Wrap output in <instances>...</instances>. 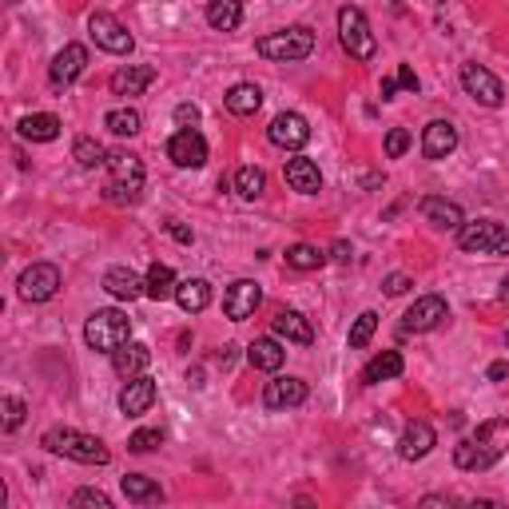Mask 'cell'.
Segmentation results:
<instances>
[{
  "label": "cell",
  "instance_id": "obj_1",
  "mask_svg": "<svg viewBox=\"0 0 509 509\" xmlns=\"http://www.w3.org/2000/svg\"><path fill=\"white\" fill-rule=\"evenodd\" d=\"M40 446H44L48 454L72 457V462H80V466H108L112 462V454H108V446L99 442V438L84 434V430H68V426L48 430L44 438H40Z\"/></svg>",
  "mask_w": 509,
  "mask_h": 509
},
{
  "label": "cell",
  "instance_id": "obj_2",
  "mask_svg": "<svg viewBox=\"0 0 509 509\" xmlns=\"http://www.w3.org/2000/svg\"><path fill=\"white\" fill-rule=\"evenodd\" d=\"M127 338H132V318L124 311H112V306H108V311H96L84 323V343H88V351H96V354H116Z\"/></svg>",
  "mask_w": 509,
  "mask_h": 509
},
{
  "label": "cell",
  "instance_id": "obj_3",
  "mask_svg": "<svg viewBox=\"0 0 509 509\" xmlns=\"http://www.w3.org/2000/svg\"><path fill=\"white\" fill-rule=\"evenodd\" d=\"M255 52L263 60H278V64H291V60H306L315 52V33L303 24L283 28V33H267L255 40Z\"/></svg>",
  "mask_w": 509,
  "mask_h": 509
},
{
  "label": "cell",
  "instance_id": "obj_4",
  "mask_svg": "<svg viewBox=\"0 0 509 509\" xmlns=\"http://www.w3.org/2000/svg\"><path fill=\"white\" fill-rule=\"evenodd\" d=\"M108 199L116 203H136L139 199V187H144V159L132 156V152H108Z\"/></svg>",
  "mask_w": 509,
  "mask_h": 509
},
{
  "label": "cell",
  "instance_id": "obj_5",
  "mask_svg": "<svg viewBox=\"0 0 509 509\" xmlns=\"http://www.w3.org/2000/svg\"><path fill=\"white\" fill-rule=\"evenodd\" d=\"M338 40H343V48L354 60H374V52H378L371 24H366L363 8H354V5L338 8Z\"/></svg>",
  "mask_w": 509,
  "mask_h": 509
},
{
  "label": "cell",
  "instance_id": "obj_6",
  "mask_svg": "<svg viewBox=\"0 0 509 509\" xmlns=\"http://www.w3.org/2000/svg\"><path fill=\"white\" fill-rule=\"evenodd\" d=\"M88 33H92L96 48H104V52H112V56H127L136 48L132 33H127L112 13H92L88 16Z\"/></svg>",
  "mask_w": 509,
  "mask_h": 509
},
{
  "label": "cell",
  "instance_id": "obj_7",
  "mask_svg": "<svg viewBox=\"0 0 509 509\" xmlns=\"http://www.w3.org/2000/svg\"><path fill=\"white\" fill-rule=\"evenodd\" d=\"M505 227L497 223V219H474V223H462L457 227V243H462V251L470 255H485V251H497V247L505 243Z\"/></svg>",
  "mask_w": 509,
  "mask_h": 509
},
{
  "label": "cell",
  "instance_id": "obj_8",
  "mask_svg": "<svg viewBox=\"0 0 509 509\" xmlns=\"http://www.w3.org/2000/svg\"><path fill=\"white\" fill-rule=\"evenodd\" d=\"M462 88L470 92L477 104H485V108H502V99H505V88H502V80H497L490 68H482V64H462Z\"/></svg>",
  "mask_w": 509,
  "mask_h": 509
},
{
  "label": "cell",
  "instance_id": "obj_9",
  "mask_svg": "<svg viewBox=\"0 0 509 509\" xmlns=\"http://www.w3.org/2000/svg\"><path fill=\"white\" fill-rule=\"evenodd\" d=\"M16 287H20V298H24V303H48V298H56V291H60V267L33 263L20 275Z\"/></svg>",
  "mask_w": 509,
  "mask_h": 509
},
{
  "label": "cell",
  "instance_id": "obj_10",
  "mask_svg": "<svg viewBox=\"0 0 509 509\" xmlns=\"http://www.w3.org/2000/svg\"><path fill=\"white\" fill-rule=\"evenodd\" d=\"M446 315H450V306H446L442 295H422V298H418V303L410 306V311L402 315V331L426 335V331H434V326H442Z\"/></svg>",
  "mask_w": 509,
  "mask_h": 509
},
{
  "label": "cell",
  "instance_id": "obj_11",
  "mask_svg": "<svg viewBox=\"0 0 509 509\" xmlns=\"http://www.w3.org/2000/svg\"><path fill=\"white\" fill-rule=\"evenodd\" d=\"M267 139H271L275 147H283V152H298V147H306V139H311V124L298 112H278L271 119V127H267Z\"/></svg>",
  "mask_w": 509,
  "mask_h": 509
},
{
  "label": "cell",
  "instance_id": "obj_12",
  "mask_svg": "<svg viewBox=\"0 0 509 509\" xmlns=\"http://www.w3.org/2000/svg\"><path fill=\"white\" fill-rule=\"evenodd\" d=\"M167 159L175 167H203L207 164V139L195 132V127H179V132L167 139Z\"/></svg>",
  "mask_w": 509,
  "mask_h": 509
},
{
  "label": "cell",
  "instance_id": "obj_13",
  "mask_svg": "<svg viewBox=\"0 0 509 509\" xmlns=\"http://www.w3.org/2000/svg\"><path fill=\"white\" fill-rule=\"evenodd\" d=\"M259 303H263V291H259L255 278H235V283L223 291V315L231 318V323L251 318Z\"/></svg>",
  "mask_w": 509,
  "mask_h": 509
},
{
  "label": "cell",
  "instance_id": "obj_14",
  "mask_svg": "<svg viewBox=\"0 0 509 509\" xmlns=\"http://www.w3.org/2000/svg\"><path fill=\"white\" fill-rule=\"evenodd\" d=\"M84 68H88V48L84 44H64L52 60V68H48V80H52V88H68L84 76Z\"/></svg>",
  "mask_w": 509,
  "mask_h": 509
},
{
  "label": "cell",
  "instance_id": "obj_15",
  "mask_svg": "<svg viewBox=\"0 0 509 509\" xmlns=\"http://www.w3.org/2000/svg\"><path fill=\"white\" fill-rule=\"evenodd\" d=\"M156 378H147V374H136V378H127L124 382V391H119V410H124L127 418H139V414H147L156 406Z\"/></svg>",
  "mask_w": 509,
  "mask_h": 509
},
{
  "label": "cell",
  "instance_id": "obj_16",
  "mask_svg": "<svg viewBox=\"0 0 509 509\" xmlns=\"http://www.w3.org/2000/svg\"><path fill=\"white\" fill-rule=\"evenodd\" d=\"M306 382L303 378H275V382H267V391H263V406L267 410H295V406H303L306 402Z\"/></svg>",
  "mask_w": 509,
  "mask_h": 509
},
{
  "label": "cell",
  "instance_id": "obj_17",
  "mask_svg": "<svg viewBox=\"0 0 509 509\" xmlns=\"http://www.w3.org/2000/svg\"><path fill=\"white\" fill-rule=\"evenodd\" d=\"M497 457H502V450L494 442H482V438H470V442L454 446V466L457 470H470V474L490 470V466H497Z\"/></svg>",
  "mask_w": 509,
  "mask_h": 509
},
{
  "label": "cell",
  "instance_id": "obj_18",
  "mask_svg": "<svg viewBox=\"0 0 509 509\" xmlns=\"http://www.w3.org/2000/svg\"><path fill=\"white\" fill-rule=\"evenodd\" d=\"M434 446H438L434 426L430 422H410L402 430V438H398V457H402V462H422Z\"/></svg>",
  "mask_w": 509,
  "mask_h": 509
},
{
  "label": "cell",
  "instance_id": "obj_19",
  "mask_svg": "<svg viewBox=\"0 0 509 509\" xmlns=\"http://www.w3.org/2000/svg\"><path fill=\"white\" fill-rule=\"evenodd\" d=\"M457 147V127L450 119H430L422 132V156L426 159H446Z\"/></svg>",
  "mask_w": 509,
  "mask_h": 509
},
{
  "label": "cell",
  "instance_id": "obj_20",
  "mask_svg": "<svg viewBox=\"0 0 509 509\" xmlns=\"http://www.w3.org/2000/svg\"><path fill=\"white\" fill-rule=\"evenodd\" d=\"M287 184H291V192H298V195H318L323 192V172H318L315 159L295 156L291 164H287Z\"/></svg>",
  "mask_w": 509,
  "mask_h": 509
},
{
  "label": "cell",
  "instance_id": "obj_21",
  "mask_svg": "<svg viewBox=\"0 0 509 509\" xmlns=\"http://www.w3.org/2000/svg\"><path fill=\"white\" fill-rule=\"evenodd\" d=\"M422 219L434 227H442V231H457V227L466 223L462 207L454 203V199H442V195H426L422 199Z\"/></svg>",
  "mask_w": 509,
  "mask_h": 509
},
{
  "label": "cell",
  "instance_id": "obj_22",
  "mask_svg": "<svg viewBox=\"0 0 509 509\" xmlns=\"http://www.w3.org/2000/svg\"><path fill=\"white\" fill-rule=\"evenodd\" d=\"M156 68L152 64H127V68H119V72L112 76V92L116 96H139V92H147V88L156 84Z\"/></svg>",
  "mask_w": 509,
  "mask_h": 509
},
{
  "label": "cell",
  "instance_id": "obj_23",
  "mask_svg": "<svg viewBox=\"0 0 509 509\" xmlns=\"http://www.w3.org/2000/svg\"><path fill=\"white\" fill-rule=\"evenodd\" d=\"M104 291L119 298V303H132V298L147 295V278H139L136 271H127V267H112V271L104 275Z\"/></svg>",
  "mask_w": 509,
  "mask_h": 509
},
{
  "label": "cell",
  "instance_id": "obj_24",
  "mask_svg": "<svg viewBox=\"0 0 509 509\" xmlns=\"http://www.w3.org/2000/svg\"><path fill=\"white\" fill-rule=\"evenodd\" d=\"M275 335L287 338V343H298V346H311L315 343V326L303 311H278L275 315Z\"/></svg>",
  "mask_w": 509,
  "mask_h": 509
},
{
  "label": "cell",
  "instance_id": "obj_25",
  "mask_svg": "<svg viewBox=\"0 0 509 509\" xmlns=\"http://www.w3.org/2000/svg\"><path fill=\"white\" fill-rule=\"evenodd\" d=\"M147 363H152V346L132 343V338H127V343L112 354V366H116V374H119V378H136V374H144V366H147Z\"/></svg>",
  "mask_w": 509,
  "mask_h": 509
},
{
  "label": "cell",
  "instance_id": "obj_26",
  "mask_svg": "<svg viewBox=\"0 0 509 509\" xmlns=\"http://www.w3.org/2000/svg\"><path fill=\"white\" fill-rule=\"evenodd\" d=\"M16 132L24 139H33V144H52V139L60 136V119L52 112H33V116L20 119Z\"/></svg>",
  "mask_w": 509,
  "mask_h": 509
},
{
  "label": "cell",
  "instance_id": "obj_27",
  "mask_svg": "<svg viewBox=\"0 0 509 509\" xmlns=\"http://www.w3.org/2000/svg\"><path fill=\"white\" fill-rule=\"evenodd\" d=\"M175 303L184 306L187 315L207 311V303H212V283H207V278H184V283L175 287Z\"/></svg>",
  "mask_w": 509,
  "mask_h": 509
},
{
  "label": "cell",
  "instance_id": "obj_28",
  "mask_svg": "<svg viewBox=\"0 0 509 509\" xmlns=\"http://www.w3.org/2000/svg\"><path fill=\"white\" fill-rule=\"evenodd\" d=\"M283 358L287 351L275 343V338H255L251 346H247V363L255 366V371H267V374H275L278 366H283Z\"/></svg>",
  "mask_w": 509,
  "mask_h": 509
},
{
  "label": "cell",
  "instance_id": "obj_29",
  "mask_svg": "<svg viewBox=\"0 0 509 509\" xmlns=\"http://www.w3.org/2000/svg\"><path fill=\"white\" fill-rule=\"evenodd\" d=\"M243 20V5L239 0H207V24L215 33H235Z\"/></svg>",
  "mask_w": 509,
  "mask_h": 509
},
{
  "label": "cell",
  "instance_id": "obj_30",
  "mask_svg": "<svg viewBox=\"0 0 509 509\" xmlns=\"http://www.w3.org/2000/svg\"><path fill=\"white\" fill-rule=\"evenodd\" d=\"M223 104L231 116H255L259 104H263V92H259V84H235L231 92L223 96Z\"/></svg>",
  "mask_w": 509,
  "mask_h": 509
},
{
  "label": "cell",
  "instance_id": "obj_31",
  "mask_svg": "<svg viewBox=\"0 0 509 509\" xmlns=\"http://www.w3.org/2000/svg\"><path fill=\"white\" fill-rule=\"evenodd\" d=\"M398 374H402V354H398V351H382L378 358H371V363H366L363 382L374 386V382H386V378H398Z\"/></svg>",
  "mask_w": 509,
  "mask_h": 509
},
{
  "label": "cell",
  "instance_id": "obj_32",
  "mask_svg": "<svg viewBox=\"0 0 509 509\" xmlns=\"http://www.w3.org/2000/svg\"><path fill=\"white\" fill-rule=\"evenodd\" d=\"M175 271L167 263H152V271H147V298H156V303H164V298L175 295Z\"/></svg>",
  "mask_w": 509,
  "mask_h": 509
},
{
  "label": "cell",
  "instance_id": "obj_33",
  "mask_svg": "<svg viewBox=\"0 0 509 509\" xmlns=\"http://www.w3.org/2000/svg\"><path fill=\"white\" fill-rule=\"evenodd\" d=\"M104 127H108L112 136L124 139V136H136L139 127H144V116H139L136 108H112V112L104 116Z\"/></svg>",
  "mask_w": 509,
  "mask_h": 509
},
{
  "label": "cell",
  "instance_id": "obj_34",
  "mask_svg": "<svg viewBox=\"0 0 509 509\" xmlns=\"http://www.w3.org/2000/svg\"><path fill=\"white\" fill-rule=\"evenodd\" d=\"M323 263H326V251H318L311 243L287 247V267H295V271H318Z\"/></svg>",
  "mask_w": 509,
  "mask_h": 509
},
{
  "label": "cell",
  "instance_id": "obj_35",
  "mask_svg": "<svg viewBox=\"0 0 509 509\" xmlns=\"http://www.w3.org/2000/svg\"><path fill=\"white\" fill-rule=\"evenodd\" d=\"M124 494H127V502H139V505L159 502V497H164V490H159L152 477H144V474H127L124 477Z\"/></svg>",
  "mask_w": 509,
  "mask_h": 509
},
{
  "label": "cell",
  "instance_id": "obj_36",
  "mask_svg": "<svg viewBox=\"0 0 509 509\" xmlns=\"http://www.w3.org/2000/svg\"><path fill=\"white\" fill-rule=\"evenodd\" d=\"M72 159L80 167H99V164H108V152H104V144H99V139L80 136L72 144Z\"/></svg>",
  "mask_w": 509,
  "mask_h": 509
},
{
  "label": "cell",
  "instance_id": "obj_37",
  "mask_svg": "<svg viewBox=\"0 0 509 509\" xmlns=\"http://www.w3.org/2000/svg\"><path fill=\"white\" fill-rule=\"evenodd\" d=\"M235 192L243 195V199H259L267 192V175H263V167H239V175H235Z\"/></svg>",
  "mask_w": 509,
  "mask_h": 509
},
{
  "label": "cell",
  "instance_id": "obj_38",
  "mask_svg": "<svg viewBox=\"0 0 509 509\" xmlns=\"http://www.w3.org/2000/svg\"><path fill=\"white\" fill-rule=\"evenodd\" d=\"M374 331H378V315L374 311H363V315L354 318V326H351V351H363V346L374 338Z\"/></svg>",
  "mask_w": 509,
  "mask_h": 509
},
{
  "label": "cell",
  "instance_id": "obj_39",
  "mask_svg": "<svg viewBox=\"0 0 509 509\" xmlns=\"http://www.w3.org/2000/svg\"><path fill=\"white\" fill-rule=\"evenodd\" d=\"M156 446H164V434L159 430H136L132 438H127V450L132 454H152Z\"/></svg>",
  "mask_w": 509,
  "mask_h": 509
},
{
  "label": "cell",
  "instance_id": "obj_40",
  "mask_svg": "<svg viewBox=\"0 0 509 509\" xmlns=\"http://www.w3.org/2000/svg\"><path fill=\"white\" fill-rule=\"evenodd\" d=\"M0 410H5V430H20V422H24L28 406L20 402V398H13V394H8L5 402H0Z\"/></svg>",
  "mask_w": 509,
  "mask_h": 509
},
{
  "label": "cell",
  "instance_id": "obj_41",
  "mask_svg": "<svg viewBox=\"0 0 509 509\" xmlns=\"http://www.w3.org/2000/svg\"><path fill=\"white\" fill-rule=\"evenodd\" d=\"M72 505H96V509H112V497H108L104 490H76L72 494Z\"/></svg>",
  "mask_w": 509,
  "mask_h": 509
},
{
  "label": "cell",
  "instance_id": "obj_42",
  "mask_svg": "<svg viewBox=\"0 0 509 509\" xmlns=\"http://www.w3.org/2000/svg\"><path fill=\"white\" fill-rule=\"evenodd\" d=\"M406 147H410V132H406V127H391V136H386V156L398 159V156H406Z\"/></svg>",
  "mask_w": 509,
  "mask_h": 509
},
{
  "label": "cell",
  "instance_id": "obj_43",
  "mask_svg": "<svg viewBox=\"0 0 509 509\" xmlns=\"http://www.w3.org/2000/svg\"><path fill=\"white\" fill-rule=\"evenodd\" d=\"M175 124L179 127H195L199 124V108L195 104H179L175 108Z\"/></svg>",
  "mask_w": 509,
  "mask_h": 509
},
{
  "label": "cell",
  "instance_id": "obj_44",
  "mask_svg": "<svg viewBox=\"0 0 509 509\" xmlns=\"http://www.w3.org/2000/svg\"><path fill=\"white\" fill-rule=\"evenodd\" d=\"M167 235H172L175 243H184V247H192V243H195V231H192V227L175 223V219H172V223H167Z\"/></svg>",
  "mask_w": 509,
  "mask_h": 509
},
{
  "label": "cell",
  "instance_id": "obj_45",
  "mask_svg": "<svg viewBox=\"0 0 509 509\" xmlns=\"http://www.w3.org/2000/svg\"><path fill=\"white\" fill-rule=\"evenodd\" d=\"M382 287H386V295H406L414 283H410V275H391Z\"/></svg>",
  "mask_w": 509,
  "mask_h": 509
},
{
  "label": "cell",
  "instance_id": "obj_46",
  "mask_svg": "<svg viewBox=\"0 0 509 509\" xmlns=\"http://www.w3.org/2000/svg\"><path fill=\"white\" fill-rule=\"evenodd\" d=\"M398 88H406V92H418V76H414V68H410V64L398 68Z\"/></svg>",
  "mask_w": 509,
  "mask_h": 509
},
{
  "label": "cell",
  "instance_id": "obj_47",
  "mask_svg": "<svg viewBox=\"0 0 509 509\" xmlns=\"http://www.w3.org/2000/svg\"><path fill=\"white\" fill-rule=\"evenodd\" d=\"M394 92H398V76H386L382 80V99H394Z\"/></svg>",
  "mask_w": 509,
  "mask_h": 509
},
{
  "label": "cell",
  "instance_id": "obj_48",
  "mask_svg": "<svg viewBox=\"0 0 509 509\" xmlns=\"http://www.w3.org/2000/svg\"><path fill=\"white\" fill-rule=\"evenodd\" d=\"M335 259H338V263H351V247H346V243H335Z\"/></svg>",
  "mask_w": 509,
  "mask_h": 509
},
{
  "label": "cell",
  "instance_id": "obj_49",
  "mask_svg": "<svg viewBox=\"0 0 509 509\" xmlns=\"http://www.w3.org/2000/svg\"><path fill=\"white\" fill-rule=\"evenodd\" d=\"M505 374H509V366H505V363H494V366H490V378H494V382H502Z\"/></svg>",
  "mask_w": 509,
  "mask_h": 509
},
{
  "label": "cell",
  "instance_id": "obj_50",
  "mask_svg": "<svg viewBox=\"0 0 509 509\" xmlns=\"http://www.w3.org/2000/svg\"><path fill=\"white\" fill-rule=\"evenodd\" d=\"M502 303H505V306H509V275H505V278H502Z\"/></svg>",
  "mask_w": 509,
  "mask_h": 509
},
{
  "label": "cell",
  "instance_id": "obj_51",
  "mask_svg": "<svg viewBox=\"0 0 509 509\" xmlns=\"http://www.w3.org/2000/svg\"><path fill=\"white\" fill-rule=\"evenodd\" d=\"M497 251H502V255H509V235H505V243H502V247H497Z\"/></svg>",
  "mask_w": 509,
  "mask_h": 509
},
{
  "label": "cell",
  "instance_id": "obj_52",
  "mask_svg": "<svg viewBox=\"0 0 509 509\" xmlns=\"http://www.w3.org/2000/svg\"><path fill=\"white\" fill-rule=\"evenodd\" d=\"M505 343H509V331H505Z\"/></svg>",
  "mask_w": 509,
  "mask_h": 509
}]
</instances>
